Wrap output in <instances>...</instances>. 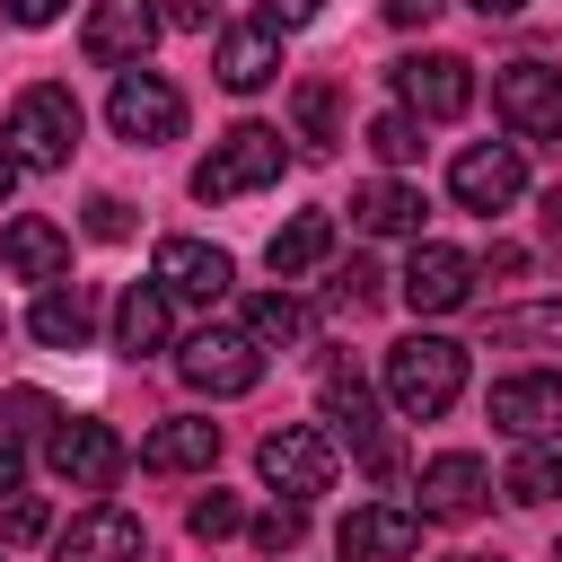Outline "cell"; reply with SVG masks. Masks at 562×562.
I'll return each mask as SVG.
<instances>
[{"label":"cell","mask_w":562,"mask_h":562,"mask_svg":"<svg viewBox=\"0 0 562 562\" xmlns=\"http://www.w3.org/2000/svg\"><path fill=\"white\" fill-rule=\"evenodd\" d=\"M457 395H465V342H448V334H404V342L386 351V404H395L404 422H439Z\"/></svg>","instance_id":"1"},{"label":"cell","mask_w":562,"mask_h":562,"mask_svg":"<svg viewBox=\"0 0 562 562\" xmlns=\"http://www.w3.org/2000/svg\"><path fill=\"white\" fill-rule=\"evenodd\" d=\"M281 167H290V149H281L272 123H228V132L211 140V158L193 167V193H202V202H237V193H263Z\"/></svg>","instance_id":"2"},{"label":"cell","mask_w":562,"mask_h":562,"mask_svg":"<svg viewBox=\"0 0 562 562\" xmlns=\"http://www.w3.org/2000/svg\"><path fill=\"white\" fill-rule=\"evenodd\" d=\"M0 140L18 149V167H70V149H79V97L61 79H35L9 105V132Z\"/></svg>","instance_id":"3"},{"label":"cell","mask_w":562,"mask_h":562,"mask_svg":"<svg viewBox=\"0 0 562 562\" xmlns=\"http://www.w3.org/2000/svg\"><path fill=\"white\" fill-rule=\"evenodd\" d=\"M325 430H334L378 483L395 474V439H386V422H378V395H369V378L342 369V360H325Z\"/></svg>","instance_id":"4"},{"label":"cell","mask_w":562,"mask_h":562,"mask_svg":"<svg viewBox=\"0 0 562 562\" xmlns=\"http://www.w3.org/2000/svg\"><path fill=\"white\" fill-rule=\"evenodd\" d=\"M105 123H114V140L158 149V140H176V132H184V88H176V79H158V70H114Z\"/></svg>","instance_id":"5"},{"label":"cell","mask_w":562,"mask_h":562,"mask_svg":"<svg viewBox=\"0 0 562 562\" xmlns=\"http://www.w3.org/2000/svg\"><path fill=\"white\" fill-rule=\"evenodd\" d=\"M176 378H184L193 395H246V386L263 378V342H255L246 325H202V334L176 351Z\"/></svg>","instance_id":"6"},{"label":"cell","mask_w":562,"mask_h":562,"mask_svg":"<svg viewBox=\"0 0 562 562\" xmlns=\"http://www.w3.org/2000/svg\"><path fill=\"white\" fill-rule=\"evenodd\" d=\"M255 474H263L272 492H290V501L334 492V430H316V422H281V430H263Z\"/></svg>","instance_id":"7"},{"label":"cell","mask_w":562,"mask_h":562,"mask_svg":"<svg viewBox=\"0 0 562 562\" xmlns=\"http://www.w3.org/2000/svg\"><path fill=\"white\" fill-rule=\"evenodd\" d=\"M44 465H53L70 492H105V483L132 465V448H123V430H114V422H88V413L70 422V413H61V430L44 439Z\"/></svg>","instance_id":"8"},{"label":"cell","mask_w":562,"mask_h":562,"mask_svg":"<svg viewBox=\"0 0 562 562\" xmlns=\"http://www.w3.org/2000/svg\"><path fill=\"white\" fill-rule=\"evenodd\" d=\"M492 105L518 140H562V70L553 61H509L492 70Z\"/></svg>","instance_id":"9"},{"label":"cell","mask_w":562,"mask_h":562,"mask_svg":"<svg viewBox=\"0 0 562 562\" xmlns=\"http://www.w3.org/2000/svg\"><path fill=\"white\" fill-rule=\"evenodd\" d=\"M158 0H88V26H79V53L97 70H140V53L158 44Z\"/></svg>","instance_id":"10"},{"label":"cell","mask_w":562,"mask_h":562,"mask_svg":"<svg viewBox=\"0 0 562 562\" xmlns=\"http://www.w3.org/2000/svg\"><path fill=\"white\" fill-rule=\"evenodd\" d=\"M483 413H492V430H509V439H562V369H518V378H501V386L483 395Z\"/></svg>","instance_id":"11"},{"label":"cell","mask_w":562,"mask_h":562,"mask_svg":"<svg viewBox=\"0 0 562 562\" xmlns=\"http://www.w3.org/2000/svg\"><path fill=\"white\" fill-rule=\"evenodd\" d=\"M395 97H404L422 123H457V114L474 105V61H457V53H413V61H395Z\"/></svg>","instance_id":"12"},{"label":"cell","mask_w":562,"mask_h":562,"mask_svg":"<svg viewBox=\"0 0 562 562\" xmlns=\"http://www.w3.org/2000/svg\"><path fill=\"white\" fill-rule=\"evenodd\" d=\"M448 193L465 202V211H509L518 193H527V158L509 149V140H474V149H457V167H448Z\"/></svg>","instance_id":"13"},{"label":"cell","mask_w":562,"mask_h":562,"mask_svg":"<svg viewBox=\"0 0 562 562\" xmlns=\"http://www.w3.org/2000/svg\"><path fill=\"white\" fill-rule=\"evenodd\" d=\"M474 299V255L465 246H439V237H413V263H404V307L413 316H448Z\"/></svg>","instance_id":"14"},{"label":"cell","mask_w":562,"mask_h":562,"mask_svg":"<svg viewBox=\"0 0 562 562\" xmlns=\"http://www.w3.org/2000/svg\"><path fill=\"white\" fill-rule=\"evenodd\" d=\"M334 544H342V562H413V553H422V509H404V501H360V509L334 527Z\"/></svg>","instance_id":"15"},{"label":"cell","mask_w":562,"mask_h":562,"mask_svg":"<svg viewBox=\"0 0 562 562\" xmlns=\"http://www.w3.org/2000/svg\"><path fill=\"white\" fill-rule=\"evenodd\" d=\"M167 299H193V307H220L228 290H237V263L220 255V246H202V237H158V272H149Z\"/></svg>","instance_id":"16"},{"label":"cell","mask_w":562,"mask_h":562,"mask_svg":"<svg viewBox=\"0 0 562 562\" xmlns=\"http://www.w3.org/2000/svg\"><path fill=\"white\" fill-rule=\"evenodd\" d=\"M0 272H9V281L53 290V281H70V237H61L44 211H18V220L0 228Z\"/></svg>","instance_id":"17"},{"label":"cell","mask_w":562,"mask_h":562,"mask_svg":"<svg viewBox=\"0 0 562 562\" xmlns=\"http://www.w3.org/2000/svg\"><path fill=\"white\" fill-rule=\"evenodd\" d=\"M53 562H140V518L114 509V501H97V509H79L53 536Z\"/></svg>","instance_id":"18"},{"label":"cell","mask_w":562,"mask_h":562,"mask_svg":"<svg viewBox=\"0 0 562 562\" xmlns=\"http://www.w3.org/2000/svg\"><path fill=\"white\" fill-rule=\"evenodd\" d=\"M483 501H492V474H483V457L448 448V457H430V465H422V518H474Z\"/></svg>","instance_id":"19"},{"label":"cell","mask_w":562,"mask_h":562,"mask_svg":"<svg viewBox=\"0 0 562 562\" xmlns=\"http://www.w3.org/2000/svg\"><path fill=\"white\" fill-rule=\"evenodd\" d=\"M211 70H220V88H237V97H255V88H272L281 79V35L255 18V26H228L220 35V53H211Z\"/></svg>","instance_id":"20"},{"label":"cell","mask_w":562,"mask_h":562,"mask_svg":"<svg viewBox=\"0 0 562 562\" xmlns=\"http://www.w3.org/2000/svg\"><path fill=\"white\" fill-rule=\"evenodd\" d=\"M325 255H334V211H290V220L272 228V246H263L272 281H299V272H316Z\"/></svg>","instance_id":"21"},{"label":"cell","mask_w":562,"mask_h":562,"mask_svg":"<svg viewBox=\"0 0 562 562\" xmlns=\"http://www.w3.org/2000/svg\"><path fill=\"white\" fill-rule=\"evenodd\" d=\"M351 220H360L369 237H422V184L378 176V184H360V193H351Z\"/></svg>","instance_id":"22"},{"label":"cell","mask_w":562,"mask_h":562,"mask_svg":"<svg viewBox=\"0 0 562 562\" xmlns=\"http://www.w3.org/2000/svg\"><path fill=\"white\" fill-rule=\"evenodd\" d=\"M167 334H176V307H167V290H158V281H132V290L114 299V342L140 360V351H167Z\"/></svg>","instance_id":"23"},{"label":"cell","mask_w":562,"mask_h":562,"mask_svg":"<svg viewBox=\"0 0 562 562\" xmlns=\"http://www.w3.org/2000/svg\"><path fill=\"white\" fill-rule=\"evenodd\" d=\"M26 334L44 342V351H79L88 334H97V307H88V290H35V316H26Z\"/></svg>","instance_id":"24"},{"label":"cell","mask_w":562,"mask_h":562,"mask_svg":"<svg viewBox=\"0 0 562 562\" xmlns=\"http://www.w3.org/2000/svg\"><path fill=\"white\" fill-rule=\"evenodd\" d=\"M220 457V422H158L149 439H140V465L149 474H193V465H211Z\"/></svg>","instance_id":"25"},{"label":"cell","mask_w":562,"mask_h":562,"mask_svg":"<svg viewBox=\"0 0 562 562\" xmlns=\"http://www.w3.org/2000/svg\"><path fill=\"white\" fill-rule=\"evenodd\" d=\"M501 501H518V509H544V501H562V448L527 439V448L509 457V474H501Z\"/></svg>","instance_id":"26"},{"label":"cell","mask_w":562,"mask_h":562,"mask_svg":"<svg viewBox=\"0 0 562 562\" xmlns=\"http://www.w3.org/2000/svg\"><path fill=\"white\" fill-rule=\"evenodd\" d=\"M246 334H255L263 351H299V342L316 334V316H307L290 290H263V299H246Z\"/></svg>","instance_id":"27"},{"label":"cell","mask_w":562,"mask_h":562,"mask_svg":"<svg viewBox=\"0 0 562 562\" xmlns=\"http://www.w3.org/2000/svg\"><path fill=\"white\" fill-rule=\"evenodd\" d=\"M0 430H9V439H53V430H61V404H53L44 386H9V395H0Z\"/></svg>","instance_id":"28"},{"label":"cell","mask_w":562,"mask_h":562,"mask_svg":"<svg viewBox=\"0 0 562 562\" xmlns=\"http://www.w3.org/2000/svg\"><path fill=\"white\" fill-rule=\"evenodd\" d=\"M492 342H509V351H527V342H553V351H562V299H536V307H509V316H492Z\"/></svg>","instance_id":"29"},{"label":"cell","mask_w":562,"mask_h":562,"mask_svg":"<svg viewBox=\"0 0 562 562\" xmlns=\"http://www.w3.org/2000/svg\"><path fill=\"white\" fill-rule=\"evenodd\" d=\"M290 123H299V140L325 158V149H334V88H325V79H299V97H290Z\"/></svg>","instance_id":"30"},{"label":"cell","mask_w":562,"mask_h":562,"mask_svg":"<svg viewBox=\"0 0 562 562\" xmlns=\"http://www.w3.org/2000/svg\"><path fill=\"white\" fill-rule=\"evenodd\" d=\"M369 149H378L386 167H404V158H422V114H413V105H395V114H378V123H369Z\"/></svg>","instance_id":"31"},{"label":"cell","mask_w":562,"mask_h":562,"mask_svg":"<svg viewBox=\"0 0 562 562\" xmlns=\"http://www.w3.org/2000/svg\"><path fill=\"white\" fill-rule=\"evenodd\" d=\"M184 527H193L202 544H220V536H237V527H246V509H237V492H202V501L184 509Z\"/></svg>","instance_id":"32"},{"label":"cell","mask_w":562,"mask_h":562,"mask_svg":"<svg viewBox=\"0 0 562 562\" xmlns=\"http://www.w3.org/2000/svg\"><path fill=\"white\" fill-rule=\"evenodd\" d=\"M386 299V272L369 263V255H351L342 272H334V307H378Z\"/></svg>","instance_id":"33"},{"label":"cell","mask_w":562,"mask_h":562,"mask_svg":"<svg viewBox=\"0 0 562 562\" xmlns=\"http://www.w3.org/2000/svg\"><path fill=\"white\" fill-rule=\"evenodd\" d=\"M299 536H307V501H272V509L255 518V544H263V553H290Z\"/></svg>","instance_id":"34"},{"label":"cell","mask_w":562,"mask_h":562,"mask_svg":"<svg viewBox=\"0 0 562 562\" xmlns=\"http://www.w3.org/2000/svg\"><path fill=\"white\" fill-rule=\"evenodd\" d=\"M44 527H53V509H44V501H35V492H18V501H9V509H0V544H35V536H44Z\"/></svg>","instance_id":"35"},{"label":"cell","mask_w":562,"mask_h":562,"mask_svg":"<svg viewBox=\"0 0 562 562\" xmlns=\"http://www.w3.org/2000/svg\"><path fill=\"white\" fill-rule=\"evenodd\" d=\"M255 18H263L272 35H290V26H316V18H325V0H255Z\"/></svg>","instance_id":"36"},{"label":"cell","mask_w":562,"mask_h":562,"mask_svg":"<svg viewBox=\"0 0 562 562\" xmlns=\"http://www.w3.org/2000/svg\"><path fill=\"white\" fill-rule=\"evenodd\" d=\"M88 237H105V246H114V237H132V202L97 193V202H88Z\"/></svg>","instance_id":"37"},{"label":"cell","mask_w":562,"mask_h":562,"mask_svg":"<svg viewBox=\"0 0 562 562\" xmlns=\"http://www.w3.org/2000/svg\"><path fill=\"white\" fill-rule=\"evenodd\" d=\"M158 18L184 26V35H202V26H211V0H158Z\"/></svg>","instance_id":"38"},{"label":"cell","mask_w":562,"mask_h":562,"mask_svg":"<svg viewBox=\"0 0 562 562\" xmlns=\"http://www.w3.org/2000/svg\"><path fill=\"white\" fill-rule=\"evenodd\" d=\"M18 483H26V439L0 430V492H18Z\"/></svg>","instance_id":"39"},{"label":"cell","mask_w":562,"mask_h":562,"mask_svg":"<svg viewBox=\"0 0 562 562\" xmlns=\"http://www.w3.org/2000/svg\"><path fill=\"white\" fill-rule=\"evenodd\" d=\"M439 9H448V0H386V18H395V26H430Z\"/></svg>","instance_id":"40"},{"label":"cell","mask_w":562,"mask_h":562,"mask_svg":"<svg viewBox=\"0 0 562 562\" xmlns=\"http://www.w3.org/2000/svg\"><path fill=\"white\" fill-rule=\"evenodd\" d=\"M61 9H70V0H9V18H18V26H53Z\"/></svg>","instance_id":"41"},{"label":"cell","mask_w":562,"mask_h":562,"mask_svg":"<svg viewBox=\"0 0 562 562\" xmlns=\"http://www.w3.org/2000/svg\"><path fill=\"white\" fill-rule=\"evenodd\" d=\"M544 246H562V184L544 193Z\"/></svg>","instance_id":"42"},{"label":"cell","mask_w":562,"mask_h":562,"mask_svg":"<svg viewBox=\"0 0 562 562\" xmlns=\"http://www.w3.org/2000/svg\"><path fill=\"white\" fill-rule=\"evenodd\" d=\"M18 176H26V167H18V149H9V140H0V202H9V193H18Z\"/></svg>","instance_id":"43"},{"label":"cell","mask_w":562,"mask_h":562,"mask_svg":"<svg viewBox=\"0 0 562 562\" xmlns=\"http://www.w3.org/2000/svg\"><path fill=\"white\" fill-rule=\"evenodd\" d=\"M465 9H483V18H518L527 0H465Z\"/></svg>","instance_id":"44"},{"label":"cell","mask_w":562,"mask_h":562,"mask_svg":"<svg viewBox=\"0 0 562 562\" xmlns=\"http://www.w3.org/2000/svg\"><path fill=\"white\" fill-rule=\"evenodd\" d=\"M457 562H501V553H457Z\"/></svg>","instance_id":"45"},{"label":"cell","mask_w":562,"mask_h":562,"mask_svg":"<svg viewBox=\"0 0 562 562\" xmlns=\"http://www.w3.org/2000/svg\"><path fill=\"white\" fill-rule=\"evenodd\" d=\"M553 562H562V553H553Z\"/></svg>","instance_id":"46"}]
</instances>
